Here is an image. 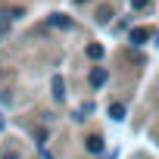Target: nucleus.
<instances>
[{"label": "nucleus", "instance_id": "obj_1", "mask_svg": "<svg viewBox=\"0 0 159 159\" xmlns=\"http://www.w3.org/2000/svg\"><path fill=\"white\" fill-rule=\"evenodd\" d=\"M106 78H109V69L106 66H94L91 69V88H103Z\"/></svg>", "mask_w": 159, "mask_h": 159}, {"label": "nucleus", "instance_id": "obj_2", "mask_svg": "<svg viewBox=\"0 0 159 159\" xmlns=\"http://www.w3.org/2000/svg\"><path fill=\"white\" fill-rule=\"evenodd\" d=\"M47 25H53V28H72V19L62 16V13H53V16L47 19Z\"/></svg>", "mask_w": 159, "mask_h": 159}, {"label": "nucleus", "instance_id": "obj_3", "mask_svg": "<svg viewBox=\"0 0 159 159\" xmlns=\"http://www.w3.org/2000/svg\"><path fill=\"white\" fill-rule=\"evenodd\" d=\"M147 38H150V28H131V44L134 47H140V44H147Z\"/></svg>", "mask_w": 159, "mask_h": 159}, {"label": "nucleus", "instance_id": "obj_4", "mask_svg": "<svg viewBox=\"0 0 159 159\" xmlns=\"http://www.w3.org/2000/svg\"><path fill=\"white\" fill-rule=\"evenodd\" d=\"M84 147H88V153H103V137L100 134H91Z\"/></svg>", "mask_w": 159, "mask_h": 159}, {"label": "nucleus", "instance_id": "obj_5", "mask_svg": "<svg viewBox=\"0 0 159 159\" xmlns=\"http://www.w3.org/2000/svg\"><path fill=\"white\" fill-rule=\"evenodd\" d=\"M53 97H56V100H62V97H66V84H62V78H59V75L53 78Z\"/></svg>", "mask_w": 159, "mask_h": 159}, {"label": "nucleus", "instance_id": "obj_6", "mask_svg": "<svg viewBox=\"0 0 159 159\" xmlns=\"http://www.w3.org/2000/svg\"><path fill=\"white\" fill-rule=\"evenodd\" d=\"M109 119L122 122V119H125V106H122V103H112V106H109Z\"/></svg>", "mask_w": 159, "mask_h": 159}, {"label": "nucleus", "instance_id": "obj_7", "mask_svg": "<svg viewBox=\"0 0 159 159\" xmlns=\"http://www.w3.org/2000/svg\"><path fill=\"white\" fill-rule=\"evenodd\" d=\"M88 56L91 59H103V47L100 44H88Z\"/></svg>", "mask_w": 159, "mask_h": 159}, {"label": "nucleus", "instance_id": "obj_8", "mask_svg": "<svg viewBox=\"0 0 159 159\" xmlns=\"http://www.w3.org/2000/svg\"><path fill=\"white\" fill-rule=\"evenodd\" d=\"M10 31V13H0V38Z\"/></svg>", "mask_w": 159, "mask_h": 159}, {"label": "nucleus", "instance_id": "obj_9", "mask_svg": "<svg viewBox=\"0 0 159 159\" xmlns=\"http://www.w3.org/2000/svg\"><path fill=\"white\" fill-rule=\"evenodd\" d=\"M131 10H140V13L150 10V0H131Z\"/></svg>", "mask_w": 159, "mask_h": 159}, {"label": "nucleus", "instance_id": "obj_10", "mask_svg": "<svg viewBox=\"0 0 159 159\" xmlns=\"http://www.w3.org/2000/svg\"><path fill=\"white\" fill-rule=\"evenodd\" d=\"M97 16H100V22H106V19H112V10H109V7H103Z\"/></svg>", "mask_w": 159, "mask_h": 159}, {"label": "nucleus", "instance_id": "obj_11", "mask_svg": "<svg viewBox=\"0 0 159 159\" xmlns=\"http://www.w3.org/2000/svg\"><path fill=\"white\" fill-rule=\"evenodd\" d=\"M78 3H88V0H78Z\"/></svg>", "mask_w": 159, "mask_h": 159}, {"label": "nucleus", "instance_id": "obj_12", "mask_svg": "<svg viewBox=\"0 0 159 159\" xmlns=\"http://www.w3.org/2000/svg\"><path fill=\"white\" fill-rule=\"evenodd\" d=\"M0 128H3V119H0Z\"/></svg>", "mask_w": 159, "mask_h": 159}]
</instances>
